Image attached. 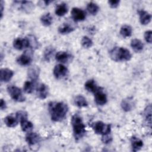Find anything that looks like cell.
<instances>
[{"label":"cell","instance_id":"37","mask_svg":"<svg viewBox=\"0 0 152 152\" xmlns=\"http://www.w3.org/2000/svg\"><path fill=\"white\" fill-rule=\"evenodd\" d=\"M109 134H105V135H103V137H102V141L105 143V144H107V143H109L112 141V137L109 135Z\"/></svg>","mask_w":152,"mask_h":152},{"label":"cell","instance_id":"38","mask_svg":"<svg viewBox=\"0 0 152 152\" xmlns=\"http://www.w3.org/2000/svg\"><path fill=\"white\" fill-rule=\"evenodd\" d=\"M108 3L111 8H115L119 5L120 1L118 0H110L108 1Z\"/></svg>","mask_w":152,"mask_h":152},{"label":"cell","instance_id":"18","mask_svg":"<svg viewBox=\"0 0 152 152\" xmlns=\"http://www.w3.org/2000/svg\"><path fill=\"white\" fill-rule=\"evenodd\" d=\"M18 119L12 115H8L4 118V122L5 125L10 128L15 127L18 124Z\"/></svg>","mask_w":152,"mask_h":152},{"label":"cell","instance_id":"9","mask_svg":"<svg viewBox=\"0 0 152 152\" xmlns=\"http://www.w3.org/2000/svg\"><path fill=\"white\" fill-rule=\"evenodd\" d=\"M48 93L49 88L46 84L41 83L37 86L36 88V94L39 98L41 99H45L48 96Z\"/></svg>","mask_w":152,"mask_h":152},{"label":"cell","instance_id":"7","mask_svg":"<svg viewBox=\"0 0 152 152\" xmlns=\"http://www.w3.org/2000/svg\"><path fill=\"white\" fill-rule=\"evenodd\" d=\"M71 16L75 21H83L86 18V13L81 9L74 7L71 10Z\"/></svg>","mask_w":152,"mask_h":152},{"label":"cell","instance_id":"26","mask_svg":"<svg viewBox=\"0 0 152 152\" xmlns=\"http://www.w3.org/2000/svg\"><path fill=\"white\" fill-rule=\"evenodd\" d=\"M74 28L68 24L64 23L58 28V31L61 34H68L74 31Z\"/></svg>","mask_w":152,"mask_h":152},{"label":"cell","instance_id":"17","mask_svg":"<svg viewBox=\"0 0 152 152\" xmlns=\"http://www.w3.org/2000/svg\"><path fill=\"white\" fill-rule=\"evenodd\" d=\"M70 58L71 55L68 53L64 51L58 52L55 55V59H56V61L62 63H65L68 62Z\"/></svg>","mask_w":152,"mask_h":152},{"label":"cell","instance_id":"40","mask_svg":"<svg viewBox=\"0 0 152 152\" xmlns=\"http://www.w3.org/2000/svg\"><path fill=\"white\" fill-rule=\"evenodd\" d=\"M3 10H4V2L3 1H1V18L2 17V15H3Z\"/></svg>","mask_w":152,"mask_h":152},{"label":"cell","instance_id":"4","mask_svg":"<svg viewBox=\"0 0 152 152\" xmlns=\"http://www.w3.org/2000/svg\"><path fill=\"white\" fill-rule=\"evenodd\" d=\"M7 91L14 100L18 102H22L25 100V97L18 87L15 86H10L7 87Z\"/></svg>","mask_w":152,"mask_h":152},{"label":"cell","instance_id":"13","mask_svg":"<svg viewBox=\"0 0 152 152\" xmlns=\"http://www.w3.org/2000/svg\"><path fill=\"white\" fill-rule=\"evenodd\" d=\"M26 140L29 145H33L38 143L40 141V137L36 132H29L26 137Z\"/></svg>","mask_w":152,"mask_h":152},{"label":"cell","instance_id":"23","mask_svg":"<svg viewBox=\"0 0 152 152\" xmlns=\"http://www.w3.org/2000/svg\"><path fill=\"white\" fill-rule=\"evenodd\" d=\"M85 88L90 92L95 93L99 88L97 86L95 81L93 80H89L85 83Z\"/></svg>","mask_w":152,"mask_h":152},{"label":"cell","instance_id":"30","mask_svg":"<svg viewBox=\"0 0 152 152\" xmlns=\"http://www.w3.org/2000/svg\"><path fill=\"white\" fill-rule=\"evenodd\" d=\"M55 52V49L52 47H48L44 52V58L45 60L49 61L52 56L53 55Z\"/></svg>","mask_w":152,"mask_h":152},{"label":"cell","instance_id":"21","mask_svg":"<svg viewBox=\"0 0 152 152\" xmlns=\"http://www.w3.org/2000/svg\"><path fill=\"white\" fill-rule=\"evenodd\" d=\"M131 144L132 150L134 151H137L140 150L141 147L143 146V142L141 140L139 139L138 138L133 137L131 138Z\"/></svg>","mask_w":152,"mask_h":152},{"label":"cell","instance_id":"16","mask_svg":"<svg viewBox=\"0 0 152 152\" xmlns=\"http://www.w3.org/2000/svg\"><path fill=\"white\" fill-rule=\"evenodd\" d=\"M31 58L27 53H23L17 59V63L23 66L28 65L31 62Z\"/></svg>","mask_w":152,"mask_h":152},{"label":"cell","instance_id":"33","mask_svg":"<svg viewBox=\"0 0 152 152\" xmlns=\"http://www.w3.org/2000/svg\"><path fill=\"white\" fill-rule=\"evenodd\" d=\"M81 45L85 48H89L93 45V41L87 36H84L81 40Z\"/></svg>","mask_w":152,"mask_h":152},{"label":"cell","instance_id":"31","mask_svg":"<svg viewBox=\"0 0 152 152\" xmlns=\"http://www.w3.org/2000/svg\"><path fill=\"white\" fill-rule=\"evenodd\" d=\"M144 116H145V119L147 122V124H149L150 126H151V105H149L147 107V108L144 110Z\"/></svg>","mask_w":152,"mask_h":152},{"label":"cell","instance_id":"8","mask_svg":"<svg viewBox=\"0 0 152 152\" xmlns=\"http://www.w3.org/2000/svg\"><path fill=\"white\" fill-rule=\"evenodd\" d=\"M68 72V69L62 64L56 65L53 69V75L56 78L65 77Z\"/></svg>","mask_w":152,"mask_h":152},{"label":"cell","instance_id":"3","mask_svg":"<svg viewBox=\"0 0 152 152\" xmlns=\"http://www.w3.org/2000/svg\"><path fill=\"white\" fill-rule=\"evenodd\" d=\"M110 58L116 62L127 61L131 59V54L126 48L115 47L109 52Z\"/></svg>","mask_w":152,"mask_h":152},{"label":"cell","instance_id":"20","mask_svg":"<svg viewBox=\"0 0 152 152\" xmlns=\"http://www.w3.org/2000/svg\"><path fill=\"white\" fill-rule=\"evenodd\" d=\"M20 122V124H21V129H22L23 131H24V132H29L33 128V124L31 122L28 121L27 120V118L21 119Z\"/></svg>","mask_w":152,"mask_h":152},{"label":"cell","instance_id":"25","mask_svg":"<svg viewBox=\"0 0 152 152\" xmlns=\"http://www.w3.org/2000/svg\"><path fill=\"white\" fill-rule=\"evenodd\" d=\"M74 103L79 107H86L88 105V103L84 97L81 95L77 96L74 99Z\"/></svg>","mask_w":152,"mask_h":152},{"label":"cell","instance_id":"12","mask_svg":"<svg viewBox=\"0 0 152 152\" xmlns=\"http://www.w3.org/2000/svg\"><path fill=\"white\" fill-rule=\"evenodd\" d=\"M94 100L98 105H103L107 102L106 95L99 89L95 93Z\"/></svg>","mask_w":152,"mask_h":152},{"label":"cell","instance_id":"27","mask_svg":"<svg viewBox=\"0 0 152 152\" xmlns=\"http://www.w3.org/2000/svg\"><path fill=\"white\" fill-rule=\"evenodd\" d=\"M52 17L50 14V13H47L46 14L43 15L40 18V21L42 24L45 26H49L52 23Z\"/></svg>","mask_w":152,"mask_h":152},{"label":"cell","instance_id":"28","mask_svg":"<svg viewBox=\"0 0 152 152\" xmlns=\"http://www.w3.org/2000/svg\"><path fill=\"white\" fill-rule=\"evenodd\" d=\"M120 33L124 37H127L131 36L132 34L131 27L128 25H124L121 28Z\"/></svg>","mask_w":152,"mask_h":152},{"label":"cell","instance_id":"35","mask_svg":"<svg viewBox=\"0 0 152 152\" xmlns=\"http://www.w3.org/2000/svg\"><path fill=\"white\" fill-rule=\"evenodd\" d=\"M15 116L18 119V120L20 121L21 119L27 118V113L24 111L20 110L16 113Z\"/></svg>","mask_w":152,"mask_h":152},{"label":"cell","instance_id":"24","mask_svg":"<svg viewBox=\"0 0 152 152\" xmlns=\"http://www.w3.org/2000/svg\"><path fill=\"white\" fill-rule=\"evenodd\" d=\"M121 107L125 112H128L132 110L133 107V102L130 98L124 99L121 102Z\"/></svg>","mask_w":152,"mask_h":152},{"label":"cell","instance_id":"36","mask_svg":"<svg viewBox=\"0 0 152 152\" xmlns=\"http://www.w3.org/2000/svg\"><path fill=\"white\" fill-rule=\"evenodd\" d=\"M151 34H152V31L151 30L146 31L144 33V39L147 43H151V41H152Z\"/></svg>","mask_w":152,"mask_h":152},{"label":"cell","instance_id":"2","mask_svg":"<svg viewBox=\"0 0 152 152\" xmlns=\"http://www.w3.org/2000/svg\"><path fill=\"white\" fill-rule=\"evenodd\" d=\"M74 135L76 140L81 138L86 132V126L81 116L78 114L73 115L71 119Z\"/></svg>","mask_w":152,"mask_h":152},{"label":"cell","instance_id":"11","mask_svg":"<svg viewBox=\"0 0 152 152\" xmlns=\"http://www.w3.org/2000/svg\"><path fill=\"white\" fill-rule=\"evenodd\" d=\"M14 3H17V5H20V9L23 11L29 13L34 9V4L31 1H14Z\"/></svg>","mask_w":152,"mask_h":152},{"label":"cell","instance_id":"34","mask_svg":"<svg viewBox=\"0 0 152 152\" xmlns=\"http://www.w3.org/2000/svg\"><path fill=\"white\" fill-rule=\"evenodd\" d=\"M27 38L30 42V47L32 48H37L38 47V42L33 36L29 35Z\"/></svg>","mask_w":152,"mask_h":152},{"label":"cell","instance_id":"39","mask_svg":"<svg viewBox=\"0 0 152 152\" xmlns=\"http://www.w3.org/2000/svg\"><path fill=\"white\" fill-rule=\"evenodd\" d=\"M7 105H6V103L2 99H1V103H0V107L1 110H4L6 109Z\"/></svg>","mask_w":152,"mask_h":152},{"label":"cell","instance_id":"29","mask_svg":"<svg viewBox=\"0 0 152 152\" xmlns=\"http://www.w3.org/2000/svg\"><path fill=\"white\" fill-rule=\"evenodd\" d=\"M87 9L89 13H90L92 15H96L99 10V7L96 4L91 2L87 4Z\"/></svg>","mask_w":152,"mask_h":152},{"label":"cell","instance_id":"32","mask_svg":"<svg viewBox=\"0 0 152 152\" xmlns=\"http://www.w3.org/2000/svg\"><path fill=\"white\" fill-rule=\"evenodd\" d=\"M34 84L31 81H26L24 84V91L26 93H31L34 90Z\"/></svg>","mask_w":152,"mask_h":152},{"label":"cell","instance_id":"6","mask_svg":"<svg viewBox=\"0 0 152 152\" xmlns=\"http://www.w3.org/2000/svg\"><path fill=\"white\" fill-rule=\"evenodd\" d=\"M13 46L17 50H22L30 47V42L28 38H17L13 42Z\"/></svg>","mask_w":152,"mask_h":152},{"label":"cell","instance_id":"1","mask_svg":"<svg viewBox=\"0 0 152 152\" xmlns=\"http://www.w3.org/2000/svg\"><path fill=\"white\" fill-rule=\"evenodd\" d=\"M68 107L66 104L63 102H50L49 104V111L52 121L59 122L66 116Z\"/></svg>","mask_w":152,"mask_h":152},{"label":"cell","instance_id":"19","mask_svg":"<svg viewBox=\"0 0 152 152\" xmlns=\"http://www.w3.org/2000/svg\"><path fill=\"white\" fill-rule=\"evenodd\" d=\"M131 46L134 51L137 52H141L142 50L144 48V45L142 42L137 39H134L131 42Z\"/></svg>","mask_w":152,"mask_h":152},{"label":"cell","instance_id":"10","mask_svg":"<svg viewBox=\"0 0 152 152\" xmlns=\"http://www.w3.org/2000/svg\"><path fill=\"white\" fill-rule=\"evenodd\" d=\"M14 75L13 71L8 68H2L0 71V79L1 82L9 81Z\"/></svg>","mask_w":152,"mask_h":152},{"label":"cell","instance_id":"22","mask_svg":"<svg viewBox=\"0 0 152 152\" xmlns=\"http://www.w3.org/2000/svg\"><path fill=\"white\" fill-rule=\"evenodd\" d=\"M68 7L65 3H61L56 6L55 14L59 17L63 16L68 12Z\"/></svg>","mask_w":152,"mask_h":152},{"label":"cell","instance_id":"5","mask_svg":"<svg viewBox=\"0 0 152 152\" xmlns=\"http://www.w3.org/2000/svg\"><path fill=\"white\" fill-rule=\"evenodd\" d=\"M94 132L97 134L105 135L110 132L111 126L109 124H105L102 121H97L92 125Z\"/></svg>","mask_w":152,"mask_h":152},{"label":"cell","instance_id":"14","mask_svg":"<svg viewBox=\"0 0 152 152\" xmlns=\"http://www.w3.org/2000/svg\"><path fill=\"white\" fill-rule=\"evenodd\" d=\"M138 14L140 15V21L142 24L147 25L150 22L151 17L148 12L144 10H141L138 11Z\"/></svg>","mask_w":152,"mask_h":152},{"label":"cell","instance_id":"15","mask_svg":"<svg viewBox=\"0 0 152 152\" xmlns=\"http://www.w3.org/2000/svg\"><path fill=\"white\" fill-rule=\"evenodd\" d=\"M40 73V69L38 66H33L29 68L28 69V77L33 81H36Z\"/></svg>","mask_w":152,"mask_h":152}]
</instances>
